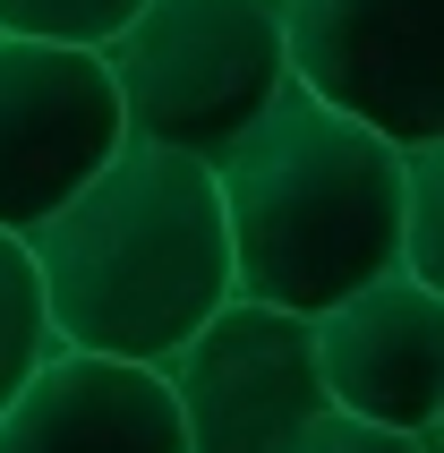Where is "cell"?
I'll return each instance as SVG.
<instances>
[{
  "label": "cell",
  "mask_w": 444,
  "mask_h": 453,
  "mask_svg": "<svg viewBox=\"0 0 444 453\" xmlns=\"http://www.w3.org/2000/svg\"><path fill=\"white\" fill-rule=\"evenodd\" d=\"M26 257H34L51 342L163 368L231 300V240H222L214 163L120 137V154L95 180H77L26 231Z\"/></svg>",
  "instance_id": "1"
},
{
  "label": "cell",
  "mask_w": 444,
  "mask_h": 453,
  "mask_svg": "<svg viewBox=\"0 0 444 453\" xmlns=\"http://www.w3.org/2000/svg\"><path fill=\"white\" fill-rule=\"evenodd\" d=\"M231 291L291 317H317L376 274H402L394 205H402V146L368 120L333 111L282 77V95L214 154Z\"/></svg>",
  "instance_id": "2"
},
{
  "label": "cell",
  "mask_w": 444,
  "mask_h": 453,
  "mask_svg": "<svg viewBox=\"0 0 444 453\" xmlns=\"http://www.w3.org/2000/svg\"><path fill=\"white\" fill-rule=\"evenodd\" d=\"M120 86V120L146 146L214 163L273 95H282V9L273 0H137L103 43Z\"/></svg>",
  "instance_id": "3"
},
{
  "label": "cell",
  "mask_w": 444,
  "mask_h": 453,
  "mask_svg": "<svg viewBox=\"0 0 444 453\" xmlns=\"http://www.w3.org/2000/svg\"><path fill=\"white\" fill-rule=\"evenodd\" d=\"M308 95L394 146L444 137V0H273Z\"/></svg>",
  "instance_id": "4"
},
{
  "label": "cell",
  "mask_w": 444,
  "mask_h": 453,
  "mask_svg": "<svg viewBox=\"0 0 444 453\" xmlns=\"http://www.w3.org/2000/svg\"><path fill=\"white\" fill-rule=\"evenodd\" d=\"M163 385L180 403L188 453H282L325 411L308 317L240 300V291L163 359Z\"/></svg>",
  "instance_id": "5"
},
{
  "label": "cell",
  "mask_w": 444,
  "mask_h": 453,
  "mask_svg": "<svg viewBox=\"0 0 444 453\" xmlns=\"http://www.w3.org/2000/svg\"><path fill=\"white\" fill-rule=\"evenodd\" d=\"M120 86L103 43L0 35V231H34L77 180L120 154Z\"/></svg>",
  "instance_id": "6"
},
{
  "label": "cell",
  "mask_w": 444,
  "mask_h": 453,
  "mask_svg": "<svg viewBox=\"0 0 444 453\" xmlns=\"http://www.w3.org/2000/svg\"><path fill=\"white\" fill-rule=\"evenodd\" d=\"M317 377L333 411L385 428L436 436L444 428V291L410 274H376L308 317Z\"/></svg>",
  "instance_id": "7"
},
{
  "label": "cell",
  "mask_w": 444,
  "mask_h": 453,
  "mask_svg": "<svg viewBox=\"0 0 444 453\" xmlns=\"http://www.w3.org/2000/svg\"><path fill=\"white\" fill-rule=\"evenodd\" d=\"M0 453H188V428L154 359L51 342L0 403Z\"/></svg>",
  "instance_id": "8"
},
{
  "label": "cell",
  "mask_w": 444,
  "mask_h": 453,
  "mask_svg": "<svg viewBox=\"0 0 444 453\" xmlns=\"http://www.w3.org/2000/svg\"><path fill=\"white\" fill-rule=\"evenodd\" d=\"M394 257L410 282L444 291V137L402 146V205H394Z\"/></svg>",
  "instance_id": "9"
},
{
  "label": "cell",
  "mask_w": 444,
  "mask_h": 453,
  "mask_svg": "<svg viewBox=\"0 0 444 453\" xmlns=\"http://www.w3.org/2000/svg\"><path fill=\"white\" fill-rule=\"evenodd\" d=\"M43 351H51V326H43V291H34V257L18 231H0V403L18 394V377Z\"/></svg>",
  "instance_id": "10"
},
{
  "label": "cell",
  "mask_w": 444,
  "mask_h": 453,
  "mask_svg": "<svg viewBox=\"0 0 444 453\" xmlns=\"http://www.w3.org/2000/svg\"><path fill=\"white\" fill-rule=\"evenodd\" d=\"M137 0H0V35H51V43H111Z\"/></svg>",
  "instance_id": "11"
},
{
  "label": "cell",
  "mask_w": 444,
  "mask_h": 453,
  "mask_svg": "<svg viewBox=\"0 0 444 453\" xmlns=\"http://www.w3.org/2000/svg\"><path fill=\"white\" fill-rule=\"evenodd\" d=\"M282 453H436V436H410V428H385V419H359V411L325 403Z\"/></svg>",
  "instance_id": "12"
}]
</instances>
